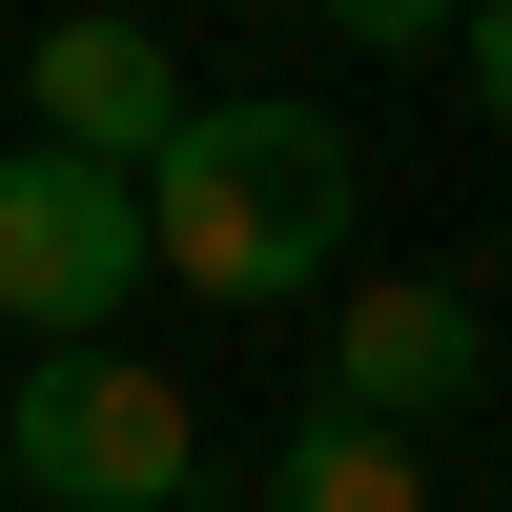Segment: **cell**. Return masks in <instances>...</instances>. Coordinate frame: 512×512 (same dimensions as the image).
Wrapping results in <instances>:
<instances>
[{
  "mask_svg": "<svg viewBox=\"0 0 512 512\" xmlns=\"http://www.w3.org/2000/svg\"><path fill=\"white\" fill-rule=\"evenodd\" d=\"M144 226H164L185 308H308L328 246L369 226V164H349L328 103H185L144 144Z\"/></svg>",
  "mask_w": 512,
  "mask_h": 512,
  "instance_id": "obj_1",
  "label": "cell"
},
{
  "mask_svg": "<svg viewBox=\"0 0 512 512\" xmlns=\"http://www.w3.org/2000/svg\"><path fill=\"white\" fill-rule=\"evenodd\" d=\"M0 472L41 512H185L205 492V410H185V369H144L123 328H41V369L0 390Z\"/></svg>",
  "mask_w": 512,
  "mask_h": 512,
  "instance_id": "obj_2",
  "label": "cell"
},
{
  "mask_svg": "<svg viewBox=\"0 0 512 512\" xmlns=\"http://www.w3.org/2000/svg\"><path fill=\"white\" fill-rule=\"evenodd\" d=\"M164 287V226H144V164L21 123L0 144V328H123Z\"/></svg>",
  "mask_w": 512,
  "mask_h": 512,
  "instance_id": "obj_3",
  "label": "cell"
},
{
  "mask_svg": "<svg viewBox=\"0 0 512 512\" xmlns=\"http://www.w3.org/2000/svg\"><path fill=\"white\" fill-rule=\"evenodd\" d=\"M472 390H492V308H472V287L390 267V287H349V308H328V410L431 431V410H472Z\"/></svg>",
  "mask_w": 512,
  "mask_h": 512,
  "instance_id": "obj_4",
  "label": "cell"
},
{
  "mask_svg": "<svg viewBox=\"0 0 512 512\" xmlns=\"http://www.w3.org/2000/svg\"><path fill=\"white\" fill-rule=\"evenodd\" d=\"M21 103L62 123V144L144 164L164 123H185V62H164V21H123V0H82V21H41V41H21Z\"/></svg>",
  "mask_w": 512,
  "mask_h": 512,
  "instance_id": "obj_5",
  "label": "cell"
},
{
  "mask_svg": "<svg viewBox=\"0 0 512 512\" xmlns=\"http://www.w3.org/2000/svg\"><path fill=\"white\" fill-rule=\"evenodd\" d=\"M267 512H431V472H410L390 410H308V431L267 451Z\"/></svg>",
  "mask_w": 512,
  "mask_h": 512,
  "instance_id": "obj_6",
  "label": "cell"
},
{
  "mask_svg": "<svg viewBox=\"0 0 512 512\" xmlns=\"http://www.w3.org/2000/svg\"><path fill=\"white\" fill-rule=\"evenodd\" d=\"M431 62H451V82H472V123H492V144H512V0H472V21H451V41H431Z\"/></svg>",
  "mask_w": 512,
  "mask_h": 512,
  "instance_id": "obj_7",
  "label": "cell"
},
{
  "mask_svg": "<svg viewBox=\"0 0 512 512\" xmlns=\"http://www.w3.org/2000/svg\"><path fill=\"white\" fill-rule=\"evenodd\" d=\"M451 21H472V0H328V41H410V62H431Z\"/></svg>",
  "mask_w": 512,
  "mask_h": 512,
  "instance_id": "obj_8",
  "label": "cell"
},
{
  "mask_svg": "<svg viewBox=\"0 0 512 512\" xmlns=\"http://www.w3.org/2000/svg\"><path fill=\"white\" fill-rule=\"evenodd\" d=\"M226 21H246V0H226Z\"/></svg>",
  "mask_w": 512,
  "mask_h": 512,
  "instance_id": "obj_9",
  "label": "cell"
}]
</instances>
